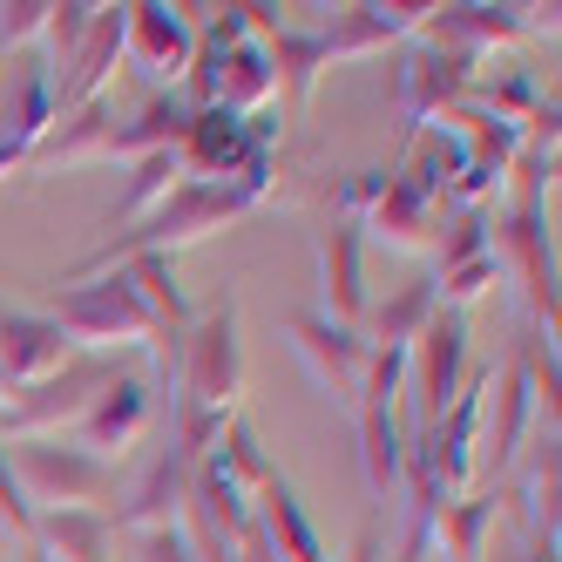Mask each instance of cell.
<instances>
[{
	"label": "cell",
	"mask_w": 562,
	"mask_h": 562,
	"mask_svg": "<svg viewBox=\"0 0 562 562\" xmlns=\"http://www.w3.org/2000/svg\"><path fill=\"white\" fill-rule=\"evenodd\" d=\"M123 48L130 61L149 75V82H183V68L196 55V34L183 21V8H130V27H123Z\"/></svg>",
	"instance_id": "8fae6325"
},
{
	"label": "cell",
	"mask_w": 562,
	"mask_h": 562,
	"mask_svg": "<svg viewBox=\"0 0 562 562\" xmlns=\"http://www.w3.org/2000/svg\"><path fill=\"white\" fill-rule=\"evenodd\" d=\"M237 380H245V352H237V305L217 299V305L183 333L177 400H190V407H204V414H231Z\"/></svg>",
	"instance_id": "3957f363"
},
{
	"label": "cell",
	"mask_w": 562,
	"mask_h": 562,
	"mask_svg": "<svg viewBox=\"0 0 562 562\" xmlns=\"http://www.w3.org/2000/svg\"><path fill=\"white\" fill-rule=\"evenodd\" d=\"M177 177H183V164H177V149H149V156H136V183L115 196V217L123 224H136V217H149L164 196L177 190Z\"/></svg>",
	"instance_id": "603a6c76"
},
{
	"label": "cell",
	"mask_w": 562,
	"mask_h": 562,
	"mask_svg": "<svg viewBox=\"0 0 562 562\" xmlns=\"http://www.w3.org/2000/svg\"><path fill=\"white\" fill-rule=\"evenodd\" d=\"M420 34L434 48H448L461 61H481L488 48L515 42V34H529V21H521V8H434L420 21Z\"/></svg>",
	"instance_id": "7c38bea8"
},
{
	"label": "cell",
	"mask_w": 562,
	"mask_h": 562,
	"mask_svg": "<svg viewBox=\"0 0 562 562\" xmlns=\"http://www.w3.org/2000/svg\"><path fill=\"white\" fill-rule=\"evenodd\" d=\"M292 346H299V359L312 367V380L326 386L339 407H352L359 400V380H367V359H373V346L359 339L352 326H333V318H318V312H299L292 318Z\"/></svg>",
	"instance_id": "ba28073f"
},
{
	"label": "cell",
	"mask_w": 562,
	"mask_h": 562,
	"mask_svg": "<svg viewBox=\"0 0 562 562\" xmlns=\"http://www.w3.org/2000/svg\"><path fill=\"white\" fill-rule=\"evenodd\" d=\"M27 156H34L27 143H8V136H0V177H8V170H21V164H27Z\"/></svg>",
	"instance_id": "f546056e"
},
{
	"label": "cell",
	"mask_w": 562,
	"mask_h": 562,
	"mask_svg": "<svg viewBox=\"0 0 562 562\" xmlns=\"http://www.w3.org/2000/svg\"><path fill=\"white\" fill-rule=\"evenodd\" d=\"M521 434H529V373H521V359L502 373V393H495V434H488V461L508 468Z\"/></svg>",
	"instance_id": "7402d4cb"
},
{
	"label": "cell",
	"mask_w": 562,
	"mask_h": 562,
	"mask_svg": "<svg viewBox=\"0 0 562 562\" xmlns=\"http://www.w3.org/2000/svg\"><path fill=\"white\" fill-rule=\"evenodd\" d=\"M0 400H8V380H0Z\"/></svg>",
	"instance_id": "4dcf8cb0"
},
{
	"label": "cell",
	"mask_w": 562,
	"mask_h": 562,
	"mask_svg": "<svg viewBox=\"0 0 562 562\" xmlns=\"http://www.w3.org/2000/svg\"><path fill=\"white\" fill-rule=\"evenodd\" d=\"M143 420H149V386L143 380H109L95 400H89V414L75 420V434H82V448L89 454H123L130 440L143 434Z\"/></svg>",
	"instance_id": "4fadbf2b"
},
{
	"label": "cell",
	"mask_w": 562,
	"mask_h": 562,
	"mask_svg": "<svg viewBox=\"0 0 562 562\" xmlns=\"http://www.w3.org/2000/svg\"><path fill=\"white\" fill-rule=\"evenodd\" d=\"M0 529H8V536H34V502L21 495V481H14L8 461H0Z\"/></svg>",
	"instance_id": "83f0119b"
},
{
	"label": "cell",
	"mask_w": 562,
	"mask_h": 562,
	"mask_svg": "<svg viewBox=\"0 0 562 562\" xmlns=\"http://www.w3.org/2000/svg\"><path fill=\"white\" fill-rule=\"evenodd\" d=\"M367 237L359 224H333L318 231V318H333V326H352L367 318Z\"/></svg>",
	"instance_id": "9c48e42d"
},
{
	"label": "cell",
	"mask_w": 562,
	"mask_h": 562,
	"mask_svg": "<svg viewBox=\"0 0 562 562\" xmlns=\"http://www.w3.org/2000/svg\"><path fill=\"white\" fill-rule=\"evenodd\" d=\"M190 474H196V461L170 448L164 461L143 474V488H136L123 508H115L109 521H115V529H170V521L183 515V502H190Z\"/></svg>",
	"instance_id": "9a60e30c"
},
{
	"label": "cell",
	"mask_w": 562,
	"mask_h": 562,
	"mask_svg": "<svg viewBox=\"0 0 562 562\" xmlns=\"http://www.w3.org/2000/svg\"><path fill=\"white\" fill-rule=\"evenodd\" d=\"M42 318H55L68 346L82 339V346H95V352H109V346H149V333H156V318L143 312L130 271L61 278V285L48 292V312H42Z\"/></svg>",
	"instance_id": "6da1fadb"
},
{
	"label": "cell",
	"mask_w": 562,
	"mask_h": 562,
	"mask_svg": "<svg viewBox=\"0 0 562 562\" xmlns=\"http://www.w3.org/2000/svg\"><path fill=\"white\" fill-rule=\"evenodd\" d=\"M488 251H495V271H508L521 299H529L549 333H555V265H549V224H542V204H515L495 231H488Z\"/></svg>",
	"instance_id": "52a82bcc"
},
{
	"label": "cell",
	"mask_w": 562,
	"mask_h": 562,
	"mask_svg": "<svg viewBox=\"0 0 562 562\" xmlns=\"http://www.w3.org/2000/svg\"><path fill=\"white\" fill-rule=\"evenodd\" d=\"M115 271H130V285H136L143 312H149L164 333H190V299L177 292V265H170V258L143 251V258H130V265H115Z\"/></svg>",
	"instance_id": "ffe728a7"
},
{
	"label": "cell",
	"mask_w": 562,
	"mask_h": 562,
	"mask_svg": "<svg viewBox=\"0 0 562 562\" xmlns=\"http://www.w3.org/2000/svg\"><path fill=\"white\" fill-rule=\"evenodd\" d=\"M0 542H8V529H0Z\"/></svg>",
	"instance_id": "1f68e13d"
},
{
	"label": "cell",
	"mask_w": 562,
	"mask_h": 562,
	"mask_svg": "<svg viewBox=\"0 0 562 562\" xmlns=\"http://www.w3.org/2000/svg\"><path fill=\"white\" fill-rule=\"evenodd\" d=\"M14 481H21V495L27 502H48V508H95L109 488H115V474L102 454L89 448H48V440H21V454L8 461Z\"/></svg>",
	"instance_id": "5b68a950"
},
{
	"label": "cell",
	"mask_w": 562,
	"mask_h": 562,
	"mask_svg": "<svg viewBox=\"0 0 562 562\" xmlns=\"http://www.w3.org/2000/svg\"><path fill=\"white\" fill-rule=\"evenodd\" d=\"M258 529H265V542L278 549V562H326V542H318V529H312V515L299 508V495L285 488V481H265L258 488Z\"/></svg>",
	"instance_id": "2e32d148"
},
{
	"label": "cell",
	"mask_w": 562,
	"mask_h": 562,
	"mask_svg": "<svg viewBox=\"0 0 562 562\" xmlns=\"http://www.w3.org/2000/svg\"><path fill=\"white\" fill-rule=\"evenodd\" d=\"M434 312H440V292L420 278V285H407L393 305H380V312H373V339H367V346H393V352H407V346L427 333V318H434Z\"/></svg>",
	"instance_id": "44dd1931"
},
{
	"label": "cell",
	"mask_w": 562,
	"mask_h": 562,
	"mask_svg": "<svg viewBox=\"0 0 562 562\" xmlns=\"http://www.w3.org/2000/svg\"><path fill=\"white\" fill-rule=\"evenodd\" d=\"M109 536H115L109 508H34V536L27 542L48 562H102Z\"/></svg>",
	"instance_id": "5bb4252c"
},
{
	"label": "cell",
	"mask_w": 562,
	"mask_h": 562,
	"mask_svg": "<svg viewBox=\"0 0 562 562\" xmlns=\"http://www.w3.org/2000/svg\"><path fill=\"white\" fill-rule=\"evenodd\" d=\"M265 61H271V82L285 89V109L299 115L312 102V82H318V68H326V34H292V27H271L265 34Z\"/></svg>",
	"instance_id": "e0dca14e"
},
{
	"label": "cell",
	"mask_w": 562,
	"mask_h": 562,
	"mask_svg": "<svg viewBox=\"0 0 562 562\" xmlns=\"http://www.w3.org/2000/svg\"><path fill=\"white\" fill-rule=\"evenodd\" d=\"M109 380H115V373H109L102 352H75L61 373L34 380V386H14L8 400H0V434H8V440H42V434H55V427H75Z\"/></svg>",
	"instance_id": "7a4b0ae2"
},
{
	"label": "cell",
	"mask_w": 562,
	"mask_h": 562,
	"mask_svg": "<svg viewBox=\"0 0 562 562\" xmlns=\"http://www.w3.org/2000/svg\"><path fill=\"white\" fill-rule=\"evenodd\" d=\"M468 89H474V61L434 48V42L407 48V61L393 68V109H400V123H407V136H420L434 115L468 102Z\"/></svg>",
	"instance_id": "8992f818"
},
{
	"label": "cell",
	"mask_w": 562,
	"mask_h": 562,
	"mask_svg": "<svg viewBox=\"0 0 562 562\" xmlns=\"http://www.w3.org/2000/svg\"><path fill=\"white\" fill-rule=\"evenodd\" d=\"M434 8H346L326 34V55H373L386 42H400V34H420Z\"/></svg>",
	"instance_id": "ac0fdd59"
},
{
	"label": "cell",
	"mask_w": 562,
	"mask_h": 562,
	"mask_svg": "<svg viewBox=\"0 0 562 562\" xmlns=\"http://www.w3.org/2000/svg\"><path fill=\"white\" fill-rule=\"evenodd\" d=\"M461 373H468V318L448 305L427 318V333L407 346V393H414V440L427 427H440V414L461 400Z\"/></svg>",
	"instance_id": "277c9868"
},
{
	"label": "cell",
	"mask_w": 562,
	"mask_h": 562,
	"mask_svg": "<svg viewBox=\"0 0 562 562\" xmlns=\"http://www.w3.org/2000/svg\"><path fill=\"white\" fill-rule=\"evenodd\" d=\"M488 529H495V495H474V502H448V508H440L434 542H448V562H474Z\"/></svg>",
	"instance_id": "cb8c5ba5"
},
{
	"label": "cell",
	"mask_w": 562,
	"mask_h": 562,
	"mask_svg": "<svg viewBox=\"0 0 562 562\" xmlns=\"http://www.w3.org/2000/svg\"><path fill=\"white\" fill-rule=\"evenodd\" d=\"M367 231L386 237L393 251H420V245H427V231H434V196H420L414 183H400V170H393L386 196L367 211Z\"/></svg>",
	"instance_id": "d6986e66"
},
{
	"label": "cell",
	"mask_w": 562,
	"mask_h": 562,
	"mask_svg": "<svg viewBox=\"0 0 562 562\" xmlns=\"http://www.w3.org/2000/svg\"><path fill=\"white\" fill-rule=\"evenodd\" d=\"M42 27H48V8L42 0H21V8H0V42H42Z\"/></svg>",
	"instance_id": "f1b7e54d"
},
{
	"label": "cell",
	"mask_w": 562,
	"mask_h": 562,
	"mask_svg": "<svg viewBox=\"0 0 562 562\" xmlns=\"http://www.w3.org/2000/svg\"><path fill=\"white\" fill-rule=\"evenodd\" d=\"M474 258H488V217H481V211H461V224L440 237V278L461 271V265H474Z\"/></svg>",
	"instance_id": "484cf974"
},
{
	"label": "cell",
	"mask_w": 562,
	"mask_h": 562,
	"mask_svg": "<svg viewBox=\"0 0 562 562\" xmlns=\"http://www.w3.org/2000/svg\"><path fill=\"white\" fill-rule=\"evenodd\" d=\"M89 21H95V8H82V0H61V8H48L42 48H48V68H55V75H68V61L82 55V42H89Z\"/></svg>",
	"instance_id": "d4e9b609"
},
{
	"label": "cell",
	"mask_w": 562,
	"mask_h": 562,
	"mask_svg": "<svg viewBox=\"0 0 562 562\" xmlns=\"http://www.w3.org/2000/svg\"><path fill=\"white\" fill-rule=\"evenodd\" d=\"M136 562H196V549L170 521V529H136Z\"/></svg>",
	"instance_id": "4316f807"
},
{
	"label": "cell",
	"mask_w": 562,
	"mask_h": 562,
	"mask_svg": "<svg viewBox=\"0 0 562 562\" xmlns=\"http://www.w3.org/2000/svg\"><path fill=\"white\" fill-rule=\"evenodd\" d=\"M68 359H75V346L61 339L55 318H42V312H8V305H0V380H8V393L48 380V373H61Z\"/></svg>",
	"instance_id": "30bf717a"
}]
</instances>
